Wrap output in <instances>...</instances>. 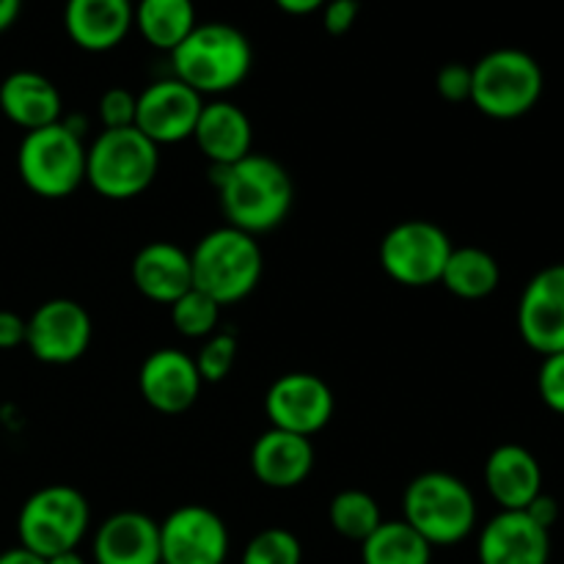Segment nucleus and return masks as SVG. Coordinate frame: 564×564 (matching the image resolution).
Instances as JSON below:
<instances>
[{
  "instance_id": "f257e3e1",
  "label": "nucleus",
  "mask_w": 564,
  "mask_h": 564,
  "mask_svg": "<svg viewBox=\"0 0 564 564\" xmlns=\"http://www.w3.org/2000/svg\"><path fill=\"white\" fill-rule=\"evenodd\" d=\"M213 185L218 191L226 226L259 237L279 229L295 202V187L279 160L268 154H248L231 165H213Z\"/></svg>"
},
{
  "instance_id": "f03ea898",
  "label": "nucleus",
  "mask_w": 564,
  "mask_h": 564,
  "mask_svg": "<svg viewBox=\"0 0 564 564\" xmlns=\"http://www.w3.org/2000/svg\"><path fill=\"white\" fill-rule=\"evenodd\" d=\"M253 64L251 42L229 22H204L171 53L176 80L202 97H224L242 86Z\"/></svg>"
},
{
  "instance_id": "7ed1b4c3",
  "label": "nucleus",
  "mask_w": 564,
  "mask_h": 564,
  "mask_svg": "<svg viewBox=\"0 0 564 564\" xmlns=\"http://www.w3.org/2000/svg\"><path fill=\"white\" fill-rule=\"evenodd\" d=\"M193 286L213 297L220 308L240 303L262 281L264 257L257 237L220 226L207 231L191 251Z\"/></svg>"
},
{
  "instance_id": "20e7f679",
  "label": "nucleus",
  "mask_w": 564,
  "mask_h": 564,
  "mask_svg": "<svg viewBox=\"0 0 564 564\" xmlns=\"http://www.w3.org/2000/svg\"><path fill=\"white\" fill-rule=\"evenodd\" d=\"M402 521L433 549H449L471 538L477 529V499L455 474H419L402 496Z\"/></svg>"
},
{
  "instance_id": "39448f33",
  "label": "nucleus",
  "mask_w": 564,
  "mask_h": 564,
  "mask_svg": "<svg viewBox=\"0 0 564 564\" xmlns=\"http://www.w3.org/2000/svg\"><path fill=\"white\" fill-rule=\"evenodd\" d=\"M543 88V69L527 50H490L471 66V105L488 119L512 121L532 113Z\"/></svg>"
},
{
  "instance_id": "423d86ee",
  "label": "nucleus",
  "mask_w": 564,
  "mask_h": 564,
  "mask_svg": "<svg viewBox=\"0 0 564 564\" xmlns=\"http://www.w3.org/2000/svg\"><path fill=\"white\" fill-rule=\"evenodd\" d=\"M160 171V147L141 130H102L86 147V182L108 202H130L149 191Z\"/></svg>"
},
{
  "instance_id": "0eeeda50",
  "label": "nucleus",
  "mask_w": 564,
  "mask_h": 564,
  "mask_svg": "<svg viewBox=\"0 0 564 564\" xmlns=\"http://www.w3.org/2000/svg\"><path fill=\"white\" fill-rule=\"evenodd\" d=\"M17 174L33 196L50 202L72 196L86 182L83 138L64 119L25 132L17 149Z\"/></svg>"
},
{
  "instance_id": "6e6552de",
  "label": "nucleus",
  "mask_w": 564,
  "mask_h": 564,
  "mask_svg": "<svg viewBox=\"0 0 564 564\" xmlns=\"http://www.w3.org/2000/svg\"><path fill=\"white\" fill-rule=\"evenodd\" d=\"M91 527L88 499L72 485H47L25 499L17 516V538L22 549L42 560L77 551Z\"/></svg>"
},
{
  "instance_id": "1a4fd4ad",
  "label": "nucleus",
  "mask_w": 564,
  "mask_h": 564,
  "mask_svg": "<svg viewBox=\"0 0 564 564\" xmlns=\"http://www.w3.org/2000/svg\"><path fill=\"white\" fill-rule=\"evenodd\" d=\"M452 240L433 220L411 218L391 226L380 240V268L400 286L424 290L441 284L452 253Z\"/></svg>"
},
{
  "instance_id": "9d476101",
  "label": "nucleus",
  "mask_w": 564,
  "mask_h": 564,
  "mask_svg": "<svg viewBox=\"0 0 564 564\" xmlns=\"http://www.w3.org/2000/svg\"><path fill=\"white\" fill-rule=\"evenodd\" d=\"M336 400L330 386L314 372H286L264 394V413L270 427L312 438L328 427Z\"/></svg>"
},
{
  "instance_id": "9b49d317",
  "label": "nucleus",
  "mask_w": 564,
  "mask_h": 564,
  "mask_svg": "<svg viewBox=\"0 0 564 564\" xmlns=\"http://www.w3.org/2000/svg\"><path fill=\"white\" fill-rule=\"evenodd\" d=\"M94 325L86 308L69 297L44 301L25 319V345L31 356L42 364H75L86 356L91 345Z\"/></svg>"
},
{
  "instance_id": "f8f14e48",
  "label": "nucleus",
  "mask_w": 564,
  "mask_h": 564,
  "mask_svg": "<svg viewBox=\"0 0 564 564\" xmlns=\"http://www.w3.org/2000/svg\"><path fill=\"white\" fill-rule=\"evenodd\" d=\"M226 556H229V529L224 518L209 507H176L160 523V562L226 564Z\"/></svg>"
},
{
  "instance_id": "ddd939ff",
  "label": "nucleus",
  "mask_w": 564,
  "mask_h": 564,
  "mask_svg": "<svg viewBox=\"0 0 564 564\" xmlns=\"http://www.w3.org/2000/svg\"><path fill=\"white\" fill-rule=\"evenodd\" d=\"M204 97L176 80L174 75L154 80L138 94L135 130H141L154 147L182 143L193 138L196 121L202 116Z\"/></svg>"
},
{
  "instance_id": "4468645a",
  "label": "nucleus",
  "mask_w": 564,
  "mask_h": 564,
  "mask_svg": "<svg viewBox=\"0 0 564 564\" xmlns=\"http://www.w3.org/2000/svg\"><path fill=\"white\" fill-rule=\"evenodd\" d=\"M518 330L540 356L564 352V262L543 268L523 286Z\"/></svg>"
},
{
  "instance_id": "2eb2a0df",
  "label": "nucleus",
  "mask_w": 564,
  "mask_h": 564,
  "mask_svg": "<svg viewBox=\"0 0 564 564\" xmlns=\"http://www.w3.org/2000/svg\"><path fill=\"white\" fill-rule=\"evenodd\" d=\"M202 375L196 361L176 347H160L143 358L138 372V391L152 411L163 416H180L196 405L202 394Z\"/></svg>"
},
{
  "instance_id": "dca6fc26",
  "label": "nucleus",
  "mask_w": 564,
  "mask_h": 564,
  "mask_svg": "<svg viewBox=\"0 0 564 564\" xmlns=\"http://www.w3.org/2000/svg\"><path fill=\"white\" fill-rule=\"evenodd\" d=\"M479 564H549L551 532L523 510H499L479 532Z\"/></svg>"
},
{
  "instance_id": "f3484780",
  "label": "nucleus",
  "mask_w": 564,
  "mask_h": 564,
  "mask_svg": "<svg viewBox=\"0 0 564 564\" xmlns=\"http://www.w3.org/2000/svg\"><path fill=\"white\" fill-rule=\"evenodd\" d=\"M314 468L312 438L284 433V430H264L251 446V471L264 488L292 490L301 488Z\"/></svg>"
},
{
  "instance_id": "a211bd4d",
  "label": "nucleus",
  "mask_w": 564,
  "mask_h": 564,
  "mask_svg": "<svg viewBox=\"0 0 564 564\" xmlns=\"http://www.w3.org/2000/svg\"><path fill=\"white\" fill-rule=\"evenodd\" d=\"M485 488L501 510H527L543 494V468L527 446L501 444L485 460Z\"/></svg>"
},
{
  "instance_id": "6ab92c4d",
  "label": "nucleus",
  "mask_w": 564,
  "mask_h": 564,
  "mask_svg": "<svg viewBox=\"0 0 564 564\" xmlns=\"http://www.w3.org/2000/svg\"><path fill=\"white\" fill-rule=\"evenodd\" d=\"M132 0H66L64 28L80 50L108 53L132 31Z\"/></svg>"
},
{
  "instance_id": "aec40b11",
  "label": "nucleus",
  "mask_w": 564,
  "mask_h": 564,
  "mask_svg": "<svg viewBox=\"0 0 564 564\" xmlns=\"http://www.w3.org/2000/svg\"><path fill=\"white\" fill-rule=\"evenodd\" d=\"M91 554L97 564H158L160 523L138 510L116 512L94 534Z\"/></svg>"
},
{
  "instance_id": "412c9836",
  "label": "nucleus",
  "mask_w": 564,
  "mask_h": 564,
  "mask_svg": "<svg viewBox=\"0 0 564 564\" xmlns=\"http://www.w3.org/2000/svg\"><path fill=\"white\" fill-rule=\"evenodd\" d=\"M198 152L209 165H231L253 152V127L246 110L229 99L204 102L202 116L193 130Z\"/></svg>"
},
{
  "instance_id": "4be33fe9",
  "label": "nucleus",
  "mask_w": 564,
  "mask_h": 564,
  "mask_svg": "<svg viewBox=\"0 0 564 564\" xmlns=\"http://www.w3.org/2000/svg\"><path fill=\"white\" fill-rule=\"evenodd\" d=\"M132 284L147 301L171 306L176 297L193 290L191 253L174 242H149L132 259Z\"/></svg>"
},
{
  "instance_id": "5701e85b",
  "label": "nucleus",
  "mask_w": 564,
  "mask_h": 564,
  "mask_svg": "<svg viewBox=\"0 0 564 564\" xmlns=\"http://www.w3.org/2000/svg\"><path fill=\"white\" fill-rule=\"evenodd\" d=\"M0 110L11 124L33 132L58 124L61 116H64V99H61V91L50 77L31 69H20L11 72L0 83Z\"/></svg>"
},
{
  "instance_id": "b1692460",
  "label": "nucleus",
  "mask_w": 564,
  "mask_h": 564,
  "mask_svg": "<svg viewBox=\"0 0 564 564\" xmlns=\"http://www.w3.org/2000/svg\"><path fill=\"white\" fill-rule=\"evenodd\" d=\"M196 25L193 0H135L132 28H138L143 42L165 50L169 55L185 42L187 33Z\"/></svg>"
},
{
  "instance_id": "393cba45",
  "label": "nucleus",
  "mask_w": 564,
  "mask_h": 564,
  "mask_svg": "<svg viewBox=\"0 0 564 564\" xmlns=\"http://www.w3.org/2000/svg\"><path fill=\"white\" fill-rule=\"evenodd\" d=\"M441 284L463 301H482L499 290L501 268L494 253H488L485 248H452Z\"/></svg>"
},
{
  "instance_id": "a878e982",
  "label": "nucleus",
  "mask_w": 564,
  "mask_h": 564,
  "mask_svg": "<svg viewBox=\"0 0 564 564\" xmlns=\"http://www.w3.org/2000/svg\"><path fill=\"white\" fill-rule=\"evenodd\" d=\"M364 564H433V545L405 521H383L361 543Z\"/></svg>"
},
{
  "instance_id": "bb28decb",
  "label": "nucleus",
  "mask_w": 564,
  "mask_h": 564,
  "mask_svg": "<svg viewBox=\"0 0 564 564\" xmlns=\"http://www.w3.org/2000/svg\"><path fill=\"white\" fill-rule=\"evenodd\" d=\"M328 521L339 538L361 545L383 523V516H380L375 496L364 494V490H339L330 499Z\"/></svg>"
},
{
  "instance_id": "cd10ccee",
  "label": "nucleus",
  "mask_w": 564,
  "mask_h": 564,
  "mask_svg": "<svg viewBox=\"0 0 564 564\" xmlns=\"http://www.w3.org/2000/svg\"><path fill=\"white\" fill-rule=\"evenodd\" d=\"M171 323L185 339H207L218 330L220 306L202 290H187L185 295L171 303Z\"/></svg>"
},
{
  "instance_id": "c85d7f7f",
  "label": "nucleus",
  "mask_w": 564,
  "mask_h": 564,
  "mask_svg": "<svg viewBox=\"0 0 564 564\" xmlns=\"http://www.w3.org/2000/svg\"><path fill=\"white\" fill-rule=\"evenodd\" d=\"M242 564H303V545L290 529H262L248 540Z\"/></svg>"
},
{
  "instance_id": "c756f323",
  "label": "nucleus",
  "mask_w": 564,
  "mask_h": 564,
  "mask_svg": "<svg viewBox=\"0 0 564 564\" xmlns=\"http://www.w3.org/2000/svg\"><path fill=\"white\" fill-rule=\"evenodd\" d=\"M196 369L202 375L204 383H220V380L229 378V372L235 369L237 361V336L229 330H215L213 336H207L202 345V350L196 352Z\"/></svg>"
},
{
  "instance_id": "7c9ffc66",
  "label": "nucleus",
  "mask_w": 564,
  "mask_h": 564,
  "mask_svg": "<svg viewBox=\"0 0 564 564\" xmlns=\"http://www.w3.org/2000/svg\"><path fill=\"white\" fill-rule=\"evenodd\" d=\"M135 108L138 94L127 88H108L99 97V121L105 130H127V127H135Z\"/></svg>"
},
{
  "instance_id": "2f4dec72",
  "label": "nucleus",
  "mask_w": 564,
  "mask_h": 564,
  "mask_svg": "<svg viewBox=\"0 0 564 564\" xmlns=\"http://www.w3.org/2000/svg\"><path fill=\"white\" fill-rule=\"evenodd\" d=\"M538 394L549 411L564 416V352L543 356L538 372Z\"/></svg>"
},
{
  "instance_id": "473e14b6",
  "label": "nucleus",
  "mask_w": 564,
  "mask_h": 564,
  "mask_svg": "<svg viewBox=\"0 0 564 564\" xmlns=\"http://www.w3.org/2000/svg\"><path fill=\"white\" fill-rule=\"evenodd\" d=\"M435 88L446 102H471V66L446 64L435 75Z\"/></svg>"
},
{
  "instance_id": "72a5a7b5",
  "label": "nucleus",
  "mask_w": 564,
  "mask_h": 564,
  "mask_svg": "<svg viewBox=\"0 0 564 564\" xmlns=\"http://www.w3.org/2000/svg\"><path fill=\"white\" fill-rule=\"evenodd\" d=\"M358 20V0H328L323 6V25L330 36H345Z\"/></svg>"
},
{
  "instance_id": "f704fd0d",
  "label": "nucleus",
  "mask_w": 564,
  "mask_h": 564,
  "mask_svg": "<svg viewBox=\"0 0 564 564\" xmlns=\"http://www.w3.org/2000/svg\"><path fill=\"white\" fill-rule=\"evenodd\" d=\"M25 345V319L17 312L0 308V350H14Z\"/></svg>"
},
{
  "instance_id": "c9c22d12",
  "label": "nucleus",
  "mask_w": 564,
  "mask_h": 564,
  "mask_svg": "<svg viewBox=\"0 0 564 564\" xmlns=\"http://www.w3.org/2000/svg\"><path fill=\"white\" fill-rule=\"evenodd\" d=\"M523 512H527V516L532 518L538 527L549 529V532H551V529H554V523L560 521V501H556L554 496H549L543 490V494H540L538 499H534L532 505H529Z\"/></svg>"
},
{
  "instance_id": "e433bc0d",
  "label": "nucleus",
  "mask_w": 564,
  "mask_h": 564,
  "mask_svg": "<svg viewBox=\"0 0 564 564\" xmlns=\"http://www.w3.org/2000/svg\"><path fill=\"white\" fill-rule=\"evenodd\" d=\"M273 3L279 6L281 11H286V14L303 17V14H314V11H319L328 0H273Z\"/></svg>"
},
{
  "instance_id": "4c0bfd02",
  "label": "nucleus",
  "mask_w": 564,
  "mask_h": 564,
  "mask_svg": "<svg viewBox=\"0 0 564 564\" xmlns=\"http://www.w3.org/2000/svg\"><path fill=\"white\" fill-rule=\"evenodd\" d=\"M0 564H47V560H42V556L33 554V551L17 545V549H9L0 554Z\"/></svg>"
},
{
  "instance_id": "58836bf2",
  "label": "nucleus",
  "mask_w": 564,
  "mask_h": 564,
  "mask_svg": "<svg viewBox=\"0 0 564 564\" xmlns=\"http://www.w3.org/2000/svg\"><path fill=\"white\" fill-rule=\"evenodd\" d=\"M22 9V0H0V33L9 31L11 25L17 22Z\"/></svg>"
},
{
  "instance_id": "ea45409f",
  "label": "nucleus",
  "mask_w": 564,
  "mask_h": 564,
  "mask_svg": "<svg viewBox=\"0 0 564 564\" xmlns=\"http://www.w3.org/2000/svg\"><path fill=\"white\" fill-rule=\"evenodd\" d=\"M47 564H86V560H83L77 551H64V554L58 556H50Z\"/></svg>"
},
{
  "instance_id": "a19ab883",
  "label": "nucleus",
  "mask_w": 564,
  "mask_h": 564,
  "mask_svg": "<svg viewBox=\"0 0 564 564\" xmlns=\"http://www.w3.org/2000/svg\"><path fill=\"white\" fill-rule=\"evenodd\" d=\"M158 564H165V562H158Z\"/></svg>"
},
{
  "instance_id": "79ce46f5",
  "label": "nucleus",
  "mask_w": 564,
  "mask_h": 564,
  "mask_svg": "<svg viewBox=\"0 0 564 564\" xmlns=\"http://www.w3.org/2000/svg\"><path fill=\"white\" fill-rule=\"evenodd\" d=\"M132 3H135V0H132Z\"/></svg>"
}]
</instances>
